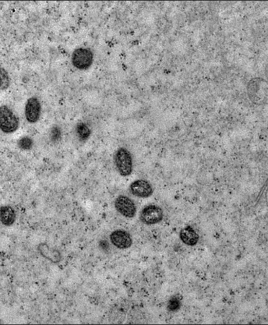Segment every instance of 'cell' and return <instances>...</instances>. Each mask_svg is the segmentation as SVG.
Wrapping results in <instances>:
<instances>
[{"label": "cell", "mask_w": 268, "mask_h": 325, "mask_svg": "<svg viewBox=\"0 0 268 325\" xmlns=\"http://www.w3.org/2000/svg\"><path fill=\"white\" fill-rule=\"evenodd\" d=\"M116 168L120 175L123 177L132 174L133 169V158L130 152L126 148H119L115 155Z\"/></svg>", "instance_id": "1"}, {"label": "cell", "mask_w": 268, "mask_h": 325, "mask_svg": "<svg viewBox=\"0 0 268 325\" xmlns=\"http://www.w3.org/2000/svg\"><path fill=\"white\" fill-rule=\"evenodd\" d=\"M19 121L13 112L6 106L0 107V129L7 134L16 131Z\"/></svg>", "instance_id": "2"}, {"label": "cell", "mask_w": 268, "mask_h": 325, "mask_svg": "<svg viewBox=\"0 0 268 325\" xmlns=\"http://www.w3.org/2000/svg\"><path fill=\"white\" fill-rule=\"evenodd\" d=\"M72 59L75 68L84 70L90 68L93 64L94 55L89 49L78 48L73 52Z\"/></svg>", "instance_id": "3"}, {"label": "cell", "mask_w": 268, "mask_h": 325, "mask_svg": "<svg viewBox=\"0 0 268 325\" xmlns=\"http://www.w3.org/2000/svg\"><path fill=\"white\" fill-rule=\"evenodd\" d=\"M163 210L156 205H149L143 208L140 215L141 221L144 224L154 225L163 220Z\"/></svg>", "instance_id": "4"}, {"label": "cell", "mask_w": 268, "mask_h": 325, "mask_svg": "<svg viewBox=\"0 0 268 325\" xmlns=\"http://www.w3.org/2000/svg\"><path fill=\"white\" fill-rule=\"evenodd\" d=\"M115 209L123 217L133 218L135 217L136 208L135 203L130 198L125 196H120L115 200Z\"/></svg>", "instance_id": "5"}, {"label": "cell", "mask_w": 268, "mask_h": 325, "mask_svg": "<svg viewBox=\"0 0 268 325\" xmlns=\"http://www.w3.org/2000/svg\"><path fill=\"white\" fill-rule=\"evenodd\" d=\"M130 190L134 196L142 199L150 197L153 192L151 183L144 180H137L132 182Z\"/></svg>", "instance_id": "6"}, {"label": "cell", "mask_w": 268, "mask_h": 325, "mask_svg": "<svg viewBox=\"0 0 268 325\" xmlns=\"http://www.w3.org/2000/svg\"><path fill=\"white\" fill-rule=\"evenodd\" d=\"M41 105L38 99L31 97L27 100L25 107L26 120L30 123H37L41 115Z\"/></svg>", "instance_id": "7"}, {"label": "cell", "mask_w": 268, "mask_h": 325, "mask_svg": "<svg viewBox=\"0 0 268 325\" xmlns=\"http://www.w3.org/2000/svg\"><path fill=\"white\" fill-rule=\"evenodd\" d=\"M112 243L119 249H127L131 247L133 241L129 233L123 230L115 231L110 235Z\"/></svg>", "instance_id": "8"}, {"label": "cell", "mask_w": 268, "mask_h": 325, "mask_svg": "<svg viewBox=\"0 0 268 325\" xmlns=\"http://www.w3.org/2000/svg\"><path fill=\"white\" fill-rule=\"evenodd\" d=\"M180 238L186 245L192 246L198 242L199 236L191 227L188 226L180 232Z\"/></svg>", "instance_id": "9"}, {"label": "cell", "mask_w": 268, "mask_h": 325, "mask_svg": "<svg viewBox=\"0 0 268 325\" xmlns=\"http://www.w3.org/2000/svg\"><path fill=\"white\" fill-rule=\"evenodd\" d=\"M15 210L9 206L0 207V222L6 227L12 225L16 221Z\"/></svg>", "instance_id": "10"}, {"label": "cell", "mask_w": 268, "mask_h": 325, "mask_svg": "<svg viewBox=\"0 0 268 325\" xmlns=\"http://www.w3.org/2000/svg\"><path fill=\"white\" fill-rule=\"evenodd\" d=\"M38 250L42 255L52 261L53 263H58L61 260V255L57 250L50 248L46 244H41Z\"/></svg>", "instance_id": "11"}, {"label": "cell", "mask_w": 268, "mask_h": 325, "mask_svg": "<svg viewBox=\"0 0 268 325\" xmlns=\"http://www.w3.org/2000/svg\"><path fill=\"white\" fill-rule=\"evenodd\" d=\"M77 135L82 141H86L91 135V130L85 123H80L76 126Z\"/></svg>", "instance_id": "12"}, {"label": "cell", "mask_w": 268, "mask_h": 325, "mask_svg": "<svg viewBox=\"0 0 268 325\" xmlns=\"http://www.w3.org/2000/svg\"><path fill=\"white\" fill-rule=\"evenodd\" d=\"M10 85V77L6 71L0 68V90L8 89Z\"/></svg>", "instance_id": "13"}, {"label": "cell", "mask_w": 268, "mask_h": 325, "mask_svg": "<svg viewBox=\"0 0 268 325\" xmlns=\"http://www.w3.org/2000/svg\"><path fill=\"white\" fill-rule=\"evenodd\" d=\"M181 299L177 296H174L169 300L168 303V309L171 312H176L181 308Z\"/></svg>", "instance_id": "14"}, {"label": "cell", "mask_w": 268, "mask_h": 325, "mask_svg": "<svg viewBox=\"0 0 268 325\" xmlns=\"http://www.w3.org/2000/svg\"><path fill=\"white\" fill-rule=\"evenodd\" d=\"M20 149L23 150H28L31 149L33 145V141L31 138L29 137H23L19 141L18 143Z\"/></svg>", "instance_id": "15"}, {"label": "cell", "mask_w": 268, "mask_h": 325, "mask_svg": "<svg viewBox=\"0 0 268 325\" xmlns=\"http://www.w3.org/2000/svg\"><path fill=\"white\" fill-rule=\"evenodd\" d=\"M60 136V130L57 128H54L52 130V137L54 140H57Z\"/></svg>", "instance_id": "16"}]
</instances>
